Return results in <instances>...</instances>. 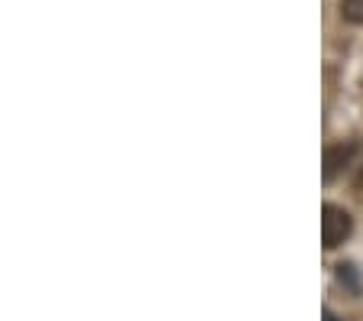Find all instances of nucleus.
<instances>
[{
    "instance_id": "f257e3e1",
    "label": "nucleus",
    "mask_w": 363,
    "mask_h": 321,
    "mask_svg": "<svg viewBox=\"0 0 363 321\" xmlns=\"http://www.w3.org/2000/svg\"><path fill=\"white\" fill-rule=\"evenodd\" d=\"M350 227H354V221H350V214L344 208H337V205L321 208V240H325L328 250L344 244L350 237Z\"/></svg>"
},
{
    "instance_id": "f03ea898",
    "label": "nucleus",
    "mask_w": 363,
    "mask_h": 321,
    "mask_svg": "<svg viewBox=\"0 0 363 321\" xmlns=\"http://www.w3.org/2000/svg\"><path fill=\"white\" fill-rule=\"evenodd\" d=\"M357 150H360V143L357 140H347V143H337V146H328L325 150V182H334V179L344 172V169L354 162V156H357Z\"/></svg>"
},
{
    "instance_id": "7ed1b4c3",
    "label": "nucleus",
    "mask_w": 363,
    "mask_h": 321,
    "mask_svg": "<svg viewBox=\"0 0 363 321\" xmlns=\"http://www.w3.org/2000/svg\"><path fill=\"white\" fill-rule=\"evenodd\" d=\"M340 13L350 23H363V0H340Z\"/></svg>"
},
{
    "instance_id": "20e7f679",
    "label": "nucleus",
    "mask_w": 363,
    "mask_h": 321,
    "mask_svg": "<svg viewBox=\"0 0 363 321\" xmlns=\"http://www.w3.org/2000/svg\"><path fill=\"white\" fill-rule=\"evenodd\" d=\"M325 321H337V318H334V315H331V312H325Z\"/></svg>"
}]
</instances>
